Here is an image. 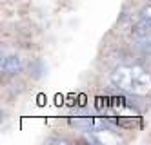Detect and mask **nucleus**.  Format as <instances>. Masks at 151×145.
I'll use <instances>...</instances> for the list:
<instances>
[{"label": "nucleus", "instance_id": "f257e3e1", "mask_svg": "<svg viewBox=\"0 0 151 145\" xmlns=\"http://www.w3.org/2000/svg\"><path fill=\"white\" fill-rule=\"evenodd\" d=\"M111 82L129 94L151 93V74L140 65H118L111 73Z\"/></svg>", "mask_w": 151, "mask_h": 145}, {"label": "nucleus", "instance_id": "f03ea898", "mask_svg": "<svg viewBox=\"0 0 151 145\" xmlns=\"http://www.w3.org/2000/svg\"><path fill=\"white\" fill-rule=\"evenodd\" d=\"M135 36H137L138 44H140L144 49L151 51V27L146 24L144 20H140V24L135 27Z\"/></svg>", "mask_w": 151, "mask_h": 145}, {"label": "nucleus", "instance_id": "7ed1b4c3", "mask_svg": "<svg viewBox=\"0 0 151 145\" xmlns=\"http://www.w3.org/2000/svg\"><path fill=\"white\" fill-rule=\"evenodd\" d=\"M20 69H22V62H20L18 56H7V58H4L2 71L6 74H17V73H20Z\"/></svg>", "mask_w": 151, "mask_h": 145}, {"label": "nucleus", "instance_id": "20e7f679", "mask_svg": "<svg viewBox=\"0 0 151 145\" xmlns=\"http://www.w3.org/2000/svg\"><path fill=\"white\" fill-rule=\"evenodd\" d=\"M140 20H144L146 24L151 27V4H146L140 9Z\"/></svg>", "mask_w": 151, "mask_h": 145}]
</instances>
